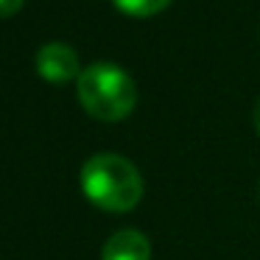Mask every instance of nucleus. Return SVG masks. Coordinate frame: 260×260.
<instances>
[{
	"label": "nucleus",
	"mask_w": 260,
	"mask_h": 260,
	"mask_svg": "<svg viewBox=\"0 0 260 260\" xmlns=\"http://www.w3.org/2000/svg\"><path fill=\"white\" fill-rule=\"evenodd\" d=\"M81 190L104 213H129L143 199V176L120 154H92L81 165Z\"/></svg>",
	"instance_id": "f257e3e1"
},
{
	"label": "nucleus",
	"mask_w": 260,
	"mask_h": 260,
	"mask_svg": "<svg viewBox=\"0 0 260 260\" xmlns=\"http://www.w3.org/2000/svg\"><path fill=\"white\" fill-rule=\"evenodd\" d=\"M76 92L84 112L104 123L129 118L137 104V87L132 76L112 62H95L84 68L76 79Z\"/></svg>",
	"instance_id": "f03ea898"
},
{
	"label": "nucleus",
	"mask_w": 260,
	"mask_h": 260,
	"mask_svg": "<svg viewBox=\"0 0 260 260\" xmlns=\"http://www.w3.org/2000/svg\"><path fill=\"white\" fill-rule=\"evenodd\" d=\"M37 73L48 84H68L81 76L79 53L64 42H48L37 51Z\"/></svg>",
	"instance_id": "7ed1b4c3"
},
{
	"label": "nucleus",
	"mask_w": 260,
	"mask_h": 260,
	"mask_svg": "<svg viewBox=\"0 0 260 260\" xmlns=\"http://www.w3.org/2000/svg\"><path fill=\"white\" fill-rule=\"evenodd\" d=\"M101 260H151V243L137 230H120L104 243Z\"/></svg>",
	"instance_id": "20e7f679"
},
{
	"label": "nucleus",
	"mask_w": 260,
	"mask_h": 260,
	"mask_svg": "<svg viewBox=\"0 0 260 260\" xmlns=\"http://www.w3.org/2000/svg\"><path fill=\"white\" fill-rule=\"evenodd\" d=\"M115 9L126 17H135V20H146L154 17V14L165 12L171 6V0H112Z\"/></svg>",
	"instance_id": "39448f33"
},
{
	"label": "nucleus",
	"mask_w": 260,
	"mask_h": 260,
	"mask_svg": "<svg viewBox=\"0 0 260 260\" xmlns=\"http://www.w3.org/2000/svg\"><path fill=\"white\" fill-rule=\"evenodd\" d=\"M25 6V0H0V20H9Z\"/></svg>",
	"instance_id": "423d86ee"
},
{
	"label": "nucleus",
	"mask_w": 260,
	"mask_h": 260,
	"mask_svg": "<svg viewBox=\"0 0 260 260\" xmlns=\"http://www.w3.org/2000/svg\"><path fill=\"white\" fill-rule=\"evenodd\" d=\"M252 120H254V132L260 135V98H257V104H254V112H252Z\"/></svg>",
	"instance_id": "0eeeda50"
}]
</instances>
